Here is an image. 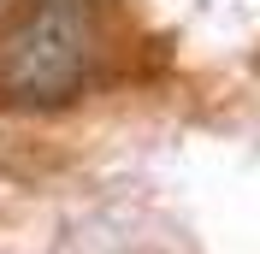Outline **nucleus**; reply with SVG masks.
Returning <instances> with one entry per match:
<instances>
[{
  "instance_id": "1",
  "label": "nucleus",
  "mask_w": 260,
  "mask_h": 254,
  "mask_svg": "<svg viewBox=\"0 0 260 254\" xmlns=\"http://www.w3.org/2000/svg\"><path fill=\"white\" fill-rule=\"evenodd\" d=\"M95 30L77 0H42L0 48V89L24 107H59L89 83Z\"/></svg>"
}]
</instances>
